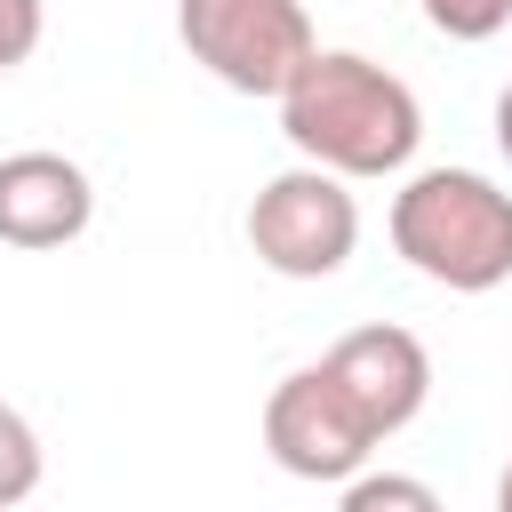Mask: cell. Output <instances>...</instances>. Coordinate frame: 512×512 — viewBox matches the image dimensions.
Returning a JSON list of instances; mask_svg holds the SVG:
<instances>
[{"instance_id":"12","label":"cell","mask_w":512,"mask_h":512,"mask_svg":"<svg viewBox=\"0 0 512 512\" xmlns=\"http://www.w3.org/2000/svg\"><path fill=\"white\" fill-rule=\"evenodd\" d=\"M496 152H504V160H512V88H504V96H496Z\"/></svg>"},{"instance_id":"13","label":"cell","mask_w":512,"mask_h":512,"mask_svg":"<svg viewBox=\"0 0 512 512\" xmlns=\"http://www.w3.org/2000/svg\"><path fill=\"white\" fill-rule=\"evenodd\" d=\"M496 504H504V512H512V464H504V480H496Z\"/></svg>"},{"instance_id":"9","label":"cell","mask_w":512,"mask_h":512,"mask_svg":"<svg viewBox=\"0 0 512 512\" xmlns=\"http://www.w3.org/2000/svg\"><path fill=\"white\" fill-rule=\"evenodd\" d=\"M424 16L448 40H496L512 24V0H424Z\"/></svg>"},{"instance_id":"1","label":"cell","mask_w":512,"mask_h":512,"mask_svg":"<svg viewBox=\"0 0 512 512\" xmlns=\"http://www.w3.org/2000/svg\"><path fill=\"white\" fill-rule=\"evenodd\" d=\"M280 136L336 176H400L424 144V104L400 72L352 48H312L280 88Z\"/></svg>"},{"instance_id":"6","label":"cell","mask_w":512,"mask_h":512,"mask_svg":"<svg viewBox=\"0 0 512 512\" xmlns=\"http://www.w3.org/2000/svg\"><path fill=\"white\" fill-rule=\"evenodd\" d=\"M328 376L360 400V416L376 424V440H392L400 424H416L424 400H432V352L408 328H392V320L336 336L328 344Z\"/></svg>"},{"instance_id":"10","label":"cell","mask_w":512,"mask_h":512,"mask_svg":"<svg viewBox=\"0 0 512 512\" xmlns=\"http://www.w3.org/2000/svg\"><path fill=\"white\" fill-rule=\"evenodd\" d=\"M384 504H408V512H432L440 496L424 488V480H392V472H376V480H344V512H384Z\"/></svg>"},{"instance_id":"8","label":"cell","mask_w":512,"mask_h":512,"mask_svg":"<svg viewBox=\"0 0 512 512\" xmlns=\"http://www.w3.org/2000/svg\"><path fill=\"white\" fill-rule=\"evenodd\" d=\"M40 488V432L0 400V504H24Z\"/></svg>"},{"instance_id":"11","label":"cell","mask_w":512,"mask_h":512,"mask_svg":"<svg viewBox=\"0 0 512 512\" xmlns=\"http://www.w3.org/2000/svg\"><path fill=\"white\" fill-rule=\"evenodd\" d=\"M40 48V0H0V72H16Z\"/></svg>"},{"instance_id":"5","label":"cell","mask_w":512,"mask_h":512,"mask_svg":"<svg viewBox=\"0 0 512 512\" xmlns=\"http://www.w3.org/2000/svg\"><path fill=\"white\" fill-rule=\"evenodd\" d=\"M264 448H272L280 472L320 480V488H344V480L368 464L376 424H368L360 400L328 376V360H312V368H296V376L272 384V400H264Z\"/></svg>"},{"instance_id":"2","label":"cell","mask_w":512,"mask_h":512,"mask_svg":"<svg viewBox=\"0 0 512 512\" xmlns=\"http://www.w3.org/2000/svg\"><path fill=\"white\" fill-rule=\"evenodd\" d=\"M392 248L424 280L488 296L512 280V192L472 168H424L392 192Z\"/></svg>"},{"instance_id":"4","label":"cell","mask_w":512,"mask_h":512,"mask_svg":"<svg viewBox=\"0 0 512 512\" xmlns=\"http://www.w3.org/2000/svg\"><path fill=\"white\" fill-rule=\"evenodd\" d=\"M248 248L280 280H328V272H344V256L360 248V208H352L344 176L320 168V160L280 168L256 192V208H248Z\"/></svg>"},{"instance_id":"3","label":"cell","mask_w":512,"mask_h":512,"mask_svg":"<svg viewBox=\"0 0 512 512\" xmlns=\"http://www.w3.org/2000/svg\"><path fill=\"white\" fill-rule=\"evenodd\" d=\"M176 40L240 96H280L320 48L304 0H176Z\"/></svg>"},{"instance_id":"7","label":"cell","mask_w":512,"mask_h":512,"mask_svg":"<svg viewBox=\"0 0 512 512\" xmlns=\"http://www.w3.org/2000/svg\"><path fill=\"white\" fill-rule=\"evenodd\" d=\"M96 216L88 168L64 152H8L0 160V240L8 248H64Z\"/></svg>"}]
</instances>
